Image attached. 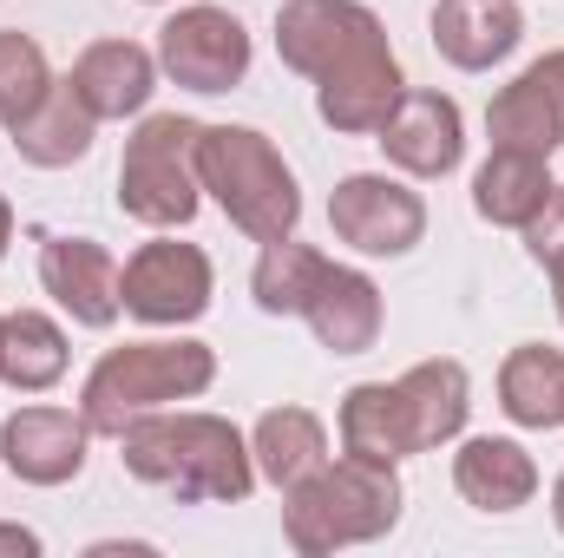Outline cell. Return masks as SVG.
Here are the masks:
<instances>
[{"instance_id":"obj_12","label":"cell","mask_w":564,"mask_h":558,"mask_svg":"<svg viewBox=\"0 0 564 558\" xmlns=\"http://www.w3.org/2000/svg\"><path fill=\"white\" fill-rule=\"evenodd\" d=\"M86 453H93V427H86V415H73V408L33 401V408L0 420V460L26 486H66V480H79L86 473Z\"/></svg>"},{"instance_id":"obj_31","label":"cell","mask_w":564,"mask_h":558,"mask_svg":"<svg viewBox=\"0 0 564 558\" xmlns=\"http://www.w3.org/2000/svg\"><path fill=\"white\" fill-rule=\"evenodd\" d=\"M552 519H558V533H564V473H558V486H552Z\"/></svg>"},{"instance_id":"obj_17","label":"cell","mask_w":564,"mask_h":558,"mask_svg":"<svg viewBox=\"0 0 564 558\" xmlns=\"http://www.w3.org/2000/svg\"><path fill=\"white\" fill-rule=\"evenodd\" d=\"M453 493L473 513H519L539 500V460L506 433H473L453 453Z\"/></svg>"},{"instance_id":"obj_11","label":"cell","mask_w":564,"mask_h":558,"mask_svg":"<svg viewBox=\"0 0 564 558\" xmlns=\"http://www.w3.org/2000/svg\"><path fill=\"white\" fill-rule=\"evenodd\" d=\"M40 289H46L79 329H112V322L126 315L119 257H112L99 237H59V230H46V237H40Z\"/></svg>"},{"instance_id":"obj_2","label":"cell","mask_w":564,"mask_h":558,"mask_svg":"<svg viewBox=\"0 0 564 558\" xmlns=\"http://www.w3.org/2000/svg\"><path fill=\"white\" fill-rule=\"evenodd\" d=\"M119 460L144 486H164L184 506H237L257 493V453L250 433L224 415H191V408H151L119 427Z\"/></svg>"},{"instance_id":"obj_8","label":"cell","mask_w":564,"mask_h":558,"mask_svg":"<svg viewBox=\"0 0 564 558\" xmlns=\"http://www.w3.org/2000/svg\"><path fill=\"white\" fill-rule=\"evenodd\" d=\"M210 289L217 270L197 244H177L171 230H158L151 244H139L126 264H119V296H126V315H139L151 329H184L210 309Z\"/></svg>"},{"instance_id":"obj_29","label":"cell","mask_w":564,"mask_h":558,"mask_svg":"<svg viewBox=\"0 0 564 558\" xmlns=\"http://www.w3.org/2000/svg\"><path fill=\"white\" fill-rule=\"evenodd\" d=\"M545 277H552V302H558V315H564V250L545 264Z\"/></svg>"},{"instance_id":"obj_19","label":"cell","mask_w":564,"mask_h":558,"mask_svg":"<svg viewBox=\"0 0 564 558\" xmlns=\"http://www.w3.org/2000/svg\"><path fill=\"white\" fill-rule=\"evenodd\" d=\"M552 164L539 151H519V144H492L486 164L473 171V211L499 230H525L539 217V204L552 197Z\"/></svg>"},{"instance_id":"obj_21","label":"cell","mask_w":564,"mask_h":558,"mask_svg":"<svg viewBox=\"0 0 564 558\" xmlns=\"http://www.w3.org/2000/svg\"><path fill=\"white\" fill-rule=\"evenodd\" d=\"M66 362H73L66 329H59L46 309H13V315H0V382H7L13 395H46V388H59V382H66Z\"/></svg>"},{"instance_id":"obj_26","label":"cell","mask_w":564,"mask_h":558,"mask_svg":"<svg viewBox=\"0 0 564 558\" xmlns=\"http://www.w3.org/2000/svg\"><path fill=\"white\" fill-rule=\"evenodd\" d=\"M53 66H46V46L20 26H0V126L13 132L20 119L40 112V99L53 93Z\"/></svg>"},{"instance_id":"obj_24","label":"cell","mask_w":564,"mask_h":558,"mask_svg":"<svg viewBox=\"0 0 564 558\" xmlns=\"http://www.w3.org/2000/svg\"><path fill=\"white\" fill-rule=\"evenodd\" d=\"M341 447L348 453H368V460H388V466H401L414 453V433H408L401 388L394 382H355L341 395Z\"/></svg>"},{"instance_id":"obj_1","label":"cell","mask_w":564,"mask_h":558,"mask_svg":"<svg viewBox=\"0 0 564 558\" xmlns=\"http://www.w3.org/2000/svg\"><path fill=\"white\" fill-rule=\"evenodd\" d=\"M276 60L315 79V119L341 139H375L408 93L388 26L368 0H282Z\"/></svg>"},{"instance_id":"obj_7","label":"cell","mask_w":564,"mask_h":558,"mask_svg":"<svg viewBox=\"0 0 564 558\" xmlns=\"http://www.w3.org/2000/svg\"><path fill=\"white\" fill-rule=\"evenodd\" d=\"M250 60H257V46H250V26L230 13V7H210V0H197V7H177L164 26H158V66L184 86V93H230V86H243L250 79Z\"/></svg>"},{"instance_id":"obj_3","label":"cell","mask_w":564,"mask_h":558,"mask_svg":"<svg viewBox=\"0 0 564 558\" xmlns=\"http://www.w3.org/2000/svg\"><path fill=\"white\" fill-rule=\"evenodd\" d=\"M401 473L388 460H368V453H328L308 480H295L282 493V539L295 558H328L341 546H368V539H388L401 526Z\"/></svg>"},{"instance_id":"obj_20","label":"cell","mask_w":564,"mask_h":558,"mask_svg":"<svg viewBox=\"0 0 564 558\" xmlns=\"http://www.w3.org/2000/svg\"><path fill=\"white\" fill-rule=\"evenodd\" d=\"M499 408L525 433H552L564 427V348L552 342H519L499 362Z\"/></svg>"},{"instance_id":"obj_13","label":"cell","mask_w":564,"mask_h":558,"mask_svg":"<svg viewBox=\"0 0 564 558\" xmlns=\"http://www.w3.org/2000/svg\"><path fill=\"white\" fill-rule=\"evenodd\" d=\"M486 132H492V144H519V151H539V158L558 151L564 144V46H552L512 86L492 93Z\"/></svg>"},{"instance_id":"obj_6","label":"cell","mask_w":564,"mask_h":558,"mask_svg":"<svg viewBox=\"0 0 564 558\" xmlns=\"http://www.w3.org/2000/svg\"><path fill=\"white\" fill-rule=\"evenodd\" d=\"M197 132L204 119L184 112H144L139 132L126 139L119 158V211L144 230H184L204 204L197 178Z\"/></svg>"},{"instance_id":"obj_18","label":"cell","mask_w":564,"mask_h":558,"mask_svg":"<svg viewBox=\"0 0 564 558\" xmlns=\"http://www.w3.org/2000/svg\"><path fill=\"white\" fill-rule=\"evenodd\" d=\"M394 388H401V415H408V433H414V453L446 447V440L466 433V415H473V375H466L453 355L414 362Z\"/></svg>"},{"instance_id":"obj_5","label":"cell","mask_w":564,"mask_h":558,"mask_svg":"<svg viewBox=\"0 0 564 558\" xmlns=\"http://www.w3.org/2000/svg\"><path fill=\"white\" fill-rule=\"evenodd\" d=\"M197 178L250 244L295 237L302 184H295L289 158L270 144V132H257V126H204L197 132Z\"/></svg>"},{"instance_id":"obj_4","label":"cell","mask_w":564,"mask_h":558,"mask_svg":"<svg viewBox=\"0 0 564 558\" xmlns=\"http://www.w3.org/2000/svg\"><path fill=\"white\" fill-rule=\"evenodd\" d=\"M217 382V348L197 335H151V342H126L106 348L79 388V415L93 433L119 440L126 420L171 408V401H197Z\"/></svg>"},{"instance_id":"obj_10","label":"cell","mask_w":564,"mask_h":558,"mask_svg":"<svg viewBox=\"0 0 564 558\" xmlns=\"http://www.w3.org/2000/svg\"><path fill=\"white\" fill-rule=\"evenodd\" d=\"M375 144H381L388 164L408 171V178H453L459 158H466V119H459V106H453L446 93L408 86V93L394 99V112L381 119Z\"/></svg>"},{"instance_id":"obj_15","label":"cell","mask_w":564,"mask_h":558,"mask_svg":"<svg viewBox=\"0 0 564 558\" xmlns=\"http://www.w3.org/2000/svg\"><path fill=\"white\" fill-rule=\"evenodd\" d=\"M66 86L79 93V106L99 126L106 119H139L144 106H151V93H158V53L139 46V40H93L73 60Z\"/></svg>"},{"instance_id":"obj_14","label":"cell","mask_w":564,"mask_h":558,"mask_svg":"<svg viewBox=\"0 0 564 558\" xmlns=\"http://www.w3.org/2000/svg\"><path fill=\"white\" fill-rule=\"evenodd\" d=\"M302 322H308V335H315L328 355H368V348L381 342V329H388L381 282L368 277V270H355V264H335V257H328L315 296L302 302Z\"/></svg>"},{"instance_id":"obj_22","label":"cell","mask_w":564,"mask_h":558,"mask_svg":"<svg viewBox=\"0 0 564 558\" xmlns=\"http://www.w3.org/2000/svg\"><path fill=\"white\" fill-rule=\"evenodd\" d=\"M13 151L26 158V164H40V171H66V164H79L86 151H93V139H99V119L79 106V93L59 79L46 99H40V112L33 119H20L13 132Z\"/></svg>"},{"instance_id":"obj_9","label":"cell","mask_w":564,"mask_h":558,"mask_svg":"<svg viewBox=\"0 0 564 558\" xmlns=\"http://www.w3.org/2000/svg\"><path fill=\"white\" fill-rule=\"evenodd\" d=\"M328 230L355 257H408L426 237V204L388 171H348L328 191Z\"/></svg>"},{"instance_id":"obj_27","label":"cell","mask_w":564,"mask_h":558,"mask_svg":"<svg viewBox=\"0 0 564 558\" xmlns=\"http://www.w3.org/2000/svg\"><path fill=\"white\" fill-rule=\"evenodd\" d=\"M525 250H532V264H552L564 250V184H552V197H545L539 217L525 224Z\"/></svg>"},{"instance_id":"obj_25","label":"cell","mask_w":564,"mask_h":558,"mask_svg":"<svg viewBox=\"0 0 564 558\" xmlns=\"http://www.w3.org/2000/svg\"><path fill=\"white\" fill-rule=\"evenodd\" d=\"M322 270H328V257H322L315 244L276 237V244H263V257H257V270H250V296H257L263 315H302V302L315 296Z\"/></svg>"},{"instance_id":"obj_32","label":"cell","mask_w":564,"mask_h":558,"mask_svg":"<svg viewBox=\"0 0 564 558\" xmlns=\"http://www.w3.org/2000/svg\"><path fill=\"white\" fill-rule=\"evenodd\" d=\"M144 7H164V0H144Z\"/></svg>"},{"instance_id":"obj_16","label":"cell","mask_w":564,"mask_h":558,"mask_svg":"<svg viewBox=\"0 0 564 558\" xmlns=\"http://www.w3.org/2000/svg\"><path fill=\"white\" fill-rule=\"evenodd\" d=\"M433 53L459 73H486L519 53L525 13L519 0H433Z\"/></svg>"},{"instance_id":"obj_30","label":"cell","mask_w":564,"mask_h":558,"mask_svg":"<svg viewBox=\"0 0 564 558\" xmlns=\"http://www.w3.org/2000/svg\"><path fill=\"white\" fill-rule=\"evenodd\" d=\"M7 244H13V204H7V191H0V264H7Z\"/></svg>"},{"instance_id":"obj_23","label":"cell","mask_w":564,"mask_h":558,"mask_svg":"<svg viewBox=\"0 0 564 558\" xmlns=\"http://www.w3.org/2000/svg\"><path fill=\"white\" fill-rule=\"evenodd\" d=\"M250 453H257V480H270L276 493H289L295 480H308L328 460V427L308 408H270L250 427Z\"/></svg>"},{"instance_id":"obj_28","label":"cell","mask_w":564,"mask_h":558,"mask_svg":"<svg viewBox=\"0 0 564 558\" xmlns=\"http://www.w3.org/2000/svg\"><path fill=\"white\" fill-rule=\"evenodd\" d=\"M0 552H7V558H40V552H46V539H40L33 526H13V519H0Z\"/></svg>"}]
</instances>
